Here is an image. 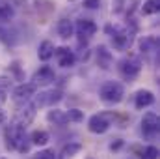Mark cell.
Returning <instances> with one entry per match:
<instances>
[{
    "label": "cell",
    "instance_id": "obj_1",
    "mask_svg": "<svg viewBox=\"0 0 160 159\" xmlns=\"http://www.w3.org/2000/svg\"><path fill=\"white\" fill-rule=\"evenodd\" d=\"M106 32L112 34V45L118 51H128L130 45L134 43V34L136 28H128V26H106Z\"/></svg>",
    "mask_w": 160,
    "mask_h": 159
},
{
    "label": "cell",
    "instance_id": "obj_2",
    "mask_svg": "<svg viewBox=\"0 0 160 159\" xmlns=\"http://www.w3.org/2000/svg\"><path fill=\"white\" fill-rule=\"evenodd\" d=\"M99 96L104 103H110V105H116L121 103L123 97H125V88L119 80H106L101 90H99Z\"/></svg>",
    "mask_w": 160,
    "mask_h": 159
},
{
    "label": "cell",
    "instance_id": "obj_3",
    "mask_svg": "<svg viewBox=\"0 0 160 159\" xmlns=\"http://www.w3.org/2000/svg\"><path fill=\"white\" fill-rule=\"evenodd\" d=\"M36 109H38V107H36L34 103H24V105L15 112L13 123L26 129V125H30V123L34 122V118H36Z\"/></svg>",
    "mask_w": 160,
    "mask_h": 159
},
{
    "label": "cell",
    "instance_id": "obj_4",
    "mask_svg": "<svg viewBox=\"0 0 160 159\" xmlns=\"http://www.w3.org/2000/svg\"><path fill=\"white\" fill-rule=\"evenodd\" d=\"M119 71H121V75H123L125 79H134V77H138L140 71H142V62H140V58L128 56V58L121 60Z\"/></svg>",
    "mask_w": 160,
    "mask_h": 159
},
{
    "label": "cell",
    "instance_id": "obj_5",
    "mask_svg": "<svg viewBox=\"0 0 160 159\" xmlns=\"http://www.w3.org/2000/svg\"><path fill=\"white\" fill-rule=\"evenodd\" d=\"M38 86L34 82H21L19 86L13 88V99L17 103H28L34 96H36Z\"/></svg>",
    "mask_w": 160,
    "mask_h": 159
},
{
    "label": "cell",
    "instance_id": "obj_6",
    "mask_svg": "<svg viewBox=\"0 0 160 159\" xmlns=\"http://www.w3.org/2000/svg\"><path fill=\"white\" fill-rule=\"evenodd\" d=\"M110 120L106 114H93L91 118L88 120V129L91 131V133H95V135H102V133H106L108 129H110Z\"/></svg>",
    "mask_w": 160,
    "mask_h": 159
},
{
    "label": "cell",
    "instance_id": "obj_7",
    "mask_svg": "<svg viewBox=\"0 0 160 159\" xmlns=\"http://www.w3.org/2000/svg\"><path fill=\"white\" fill-rule=\"evenodd\" d=\"M6 148H9V150H15L17 148V144H19V140L26 135V129L24 127H21V125H15V123H11L8 129H6Z\"/></svg>",
    "mask_w": 160,
    "mask_h": 159
},
{
    "label": "cell",
    "instance_id": "obj_8",
    "mask_svg": "<svg viewBox=\"0 0 160 159\" xmlns=\"http://www.w3.org/2000/svg\"><path fill=\"white\" fill-rule=\"evenodd\" d=\"M62 101V92L60 90H45L39 92V96H36V101L34 105L39 107V105H48V107H54L56 103Z\"/></svg>",
    "mask_w": 160,
    "mask_h": 159
},
{
    "label": "cell",
    "instance_id": "obj_9",
    "mask_svg": "<svg viewBox=\"0 0 160 159\" xmlns=\"http://www.w3.org/2000/svg\"><path fill=\"white\" fill-rule=\"evenodd\" d=\"M54 79H56V73L50 66H41L34 73V84L36 86H48L50 82H54Z\"/></svg>",
    "mask_w": 160,
    "mask_h": 159
},
{
    "label": "cell",
    "instance_id": "obj_10",
    "mask_svg": "<svg viewBox=\"0 0 160 159\" xmlns=\"http://www.w3.org/2000/svg\"><path fill=\"white\" fill-rule=\"evenodd\" d=\"M75 32L80 36V40H88V38L95 36L97 25L91 19H80V21H77V25H75Z\"/></svg>",
    "mask_w": 160,
    "mask_h": 159
},
{
    "label": "cell",
    "instance_id": "obj_11",
    "mask_svg": "<svg viewBox=\"0 0 160 159\" xmlns=\"http://www.w3.org/2000/svg\"><path fill=\"white\" fill-rule=\"evenodd\" d=\"M142 131L147 137H155L158 133V116L155 112H145L142 118Z\"/></svg>",
    "mask_w": 160,
    "mask_h": 159
},
{
    "label": "cell",
    "instance_id": "obj_12",
    "mask_svg": "<svg viewBox=\"0 0 160 159\" xmlns=\"http://www.w3.org/2000/svg\"><path fill=\"white\" fill-rule=\"evenodd\" d=\"M54 56L58 58V64L62 68H73L77 62V54L73 51H69L67 47H58L54 49Z\"/></svg>",
    "mask_w": 160,
    "mask_h": 159
},
{
    "label": "cell",
    "instance_id": "obj_13",
    "mask_svg": "<svg viewBox=\"0 0 160 159\" xmlns=\"http://www.w3.org/2000/svg\"><path fill=\"white\" fill-rule=\"evenodd\" d=\"M155 103V94L151 90H138L136 96H134V105L136 109H145V107H151Z\"/></svg>",
    "mask_w": 160,
    "mask_h": 159
},
{
    "label": "cell",
    "instance_id": "obj_14",
    "mask_svg": "<svg viewBox=\"0 0 160 159\" xmlns=\"http://www.w3.org/2000/svg\"><path fill=\"white\" fill-rule=\"evenodd\" d=\"M112 52L108 51V47H104V45H99L97 47V64L102 68V69H110V66H112Z\"/></svg>",
    "mask_w": 160,
    "mask_h": 159
},
{
    "label": "cell",
    "instance_id": "obj_15",
    "mask_svg": "<svg viewBox=\"0 0 160 159\" xmlns=\"http://www.w3.org/2000/svg\"><path fill=\"white\" fill-rule=\"evenodd\" d=\"M54 43L50 40H45L39 43V49H38V56H39L41 62H48L52 56H54Z\"/></svg>",
    "mask_w": 160,
    "mask_h": 159
},
{
    "label": "cell",
    "instance_id": "obj_16",
    "mask_svg": "<svg viewBox=\"0 0 160 159\" xmlns=\"http://www.w3.org/2000/svg\"><path fill=\"white\" fill-rule=\"evenodd\" d=\"M158 51V40L153 36H145L140 40V52L142 54H151Z\"/></svg>",
    "mask_w": 160,
    "mask_h": 159
},
{
    "label": "cell",
    "instance_id": "obj_17",
    "mask_svg": "<svg viewBox=\"0 0 160 159\" xmlns=\"http://www.w3.org/2000/svg\"><path fill=\"white\" fill-rule=\"evenodd\" d=\"M73 32H75L73 21L71 19H60V23H58V36L63 38V40H69L73 36Z\"/></svg>",
    "mask_w": 160,
    "mask_h": 159
},
{
    "label": "cell",
    "instance_id": "obj_18",
    "mask_svg": "<svg viewBox=\"0 0 160 159\" xmlns=\"http://www.w3.org/2000/svg\"><path fill=\"white\" fill-rule=\"evenodd\" d=\"M47 120L54 125H65L69 120H67V112L65 111H60V109H52L47 112Z\"/></svg>",
    "mask_w": 160,
    "mask_h": 159
},
{
    "label": "cell",
    "instance_id": "obj_19",
    "mask_svg": "<svg viewBox=\"0 0 160 159\" xmlns=\"http://www.w3.org/2000/svg\"><path fill=\"white\" fill-rule=\"evenodd\" d=\"M80 150H82V144H80V142H67V144L62 148L60 157H56V159H71V157H75Z\"/></svg>",
    "mask_w": 160,
    "mask_h": 159
},
{
    "label": "cell",
    "instance_id": "obj_20",
    "mask_svg": "<svg viewBox=\"0 0 160 159\" xmlns=\"http://www.w3.org/2000/svg\"><path fill=\"white\" fill-rule=\"evenodd\" d=\"M48 140H50V135H48L45 129H36V131L30 135V142L36 144V146H45Z\"/></svg>",
    "mask_w": 160,
    "mask_h": 159
},
{
    "label": "cell",
    "instance_id": "obj_21",
    "mask_svg": "<svg viewBox=\"0 0 160 159\" xmlns=\"http://www.w3.org/2000/svg\"><path fill=\"white\" fill-rule=\"evenodd\" d=\"M158 8L160 0H145L142 6V13L143 15H155V13H158Z\"/></svg>",
    "mask_w": 160,
    "mask_h": 159
},
{
    "label": "cell",
    "instance_id": "obj_22",
    "mask_svg": "<svg viewBox=\"0 0 160 159\" xmlns=\"http://www.w3.org/2000/svg\"><path fill=\"white\" fill-rule=\"evenodd\" d=\"M13 15H15V9H13L11 4H0V21H2V23L11 21Z\"/></svg>",
    "mask_w": 160,
    "mask_h": 159
},
{
    "label": "cell",
    "instance_id": "obj_23",
    "mask_svg": "<svg viewBox=\"0 0 160 159\" xmlns=\"http://www.w3.org/2000/svg\"><path fill=\"white\" fill-rule=\"evenodd\" d=\"M67 120H69V122H82V120H84V112L78 111V109H71V111L67 112Z\"/></svg>",
    "mask_w": 160,
    "mask_h": 159
},
{
    "label": "cell",
    "instance_id": "obj_24",
    "mask_svg": "<svg viewBox=\"0 0 160 159\" xmlns=\"http://www.w3.org/2000/svg\"><path fill=\"white\" fill-rule=\"evenodd\" d=\"M34 159H56V154H54V150H50V148H47V150H41L38 152Z\"/></svg>",
    "mask_w": 160,
    "mask_h": 159
},
{
    "label": "cell",
    "instance_id": "obj_25",
    "mask_svg": "<svg viewBox=\"0 0 160 159\" xmlns=\"http://www.w3.org/2000/svg\"><path fill=\"white\" fill-rule=\"evenodd\" d=\"M143 157L145 159H157L158 157V148L157 146H147L143 150Z\"/></svg>",
    "mask_w": 160,
    "mask_h": 159
},
{
    "label": "cell",
    "instance_id": "obj_26",
    "mask_svg": "<svg viewBox=\"0 0 160 159\" xmlns=\"http://www.w3.org/2000/svg\"><path fill=\"white\" fill-rule=\"evenodd\" d=\"M9 86H11V77H8V75H0V92H8L9 90Z\"/></svg>",
    "mask_w": 160,
    "mask_h": 159
},
{
    "label": "cell",
    "instance_id": "obj_27",
    "mask_svg": "<svg viewBox=\"0 0 160 159\" xmlns=\"http://www.w3.org/2000/svg\"><path fill=\"white\" fill-rule=\"evenodd\" d=\"M84 6L88 9H97L101 6V0H84Z\"/></svg>",
    "mask_w": 160,
    "mask_h": 159
},
{
    "label": "cell",
    "instance_id": "obj_28",
    "mask_svg": "<svg viewBox=\"0 0 160 159\" xmlns=\"http://www.w3.org/2000/svg\"><path fill=\"white\" fill-rule=\"evenodd\" d=\"M121 146H123V140H116V142L110 144V150H119Z\"/></svg>",
    "mask_w": 160,
    "mask_h": 159
},
{
    "label": "cell",
    "instance_id": "obj_29",
    "mask_svg": "<svg viewBox=\"0 0 160 159\" xmlns=\"http://www.w3.org/2000/svg\"><path fill=\"white\" fill-rule=\"evenodd\" d=\"M4 120H6V114H4V111H2V109H0V123H2V122H4Z\"/></svg>",
    "mask_w": 160,
    "mask_h": 159
},
{
    "label": "cell",
    "instance_id": "obj_30",
    "mask_svg": "<svg viewBox=\"0 0 160 159\" xmlns=\"http://www.w3.org/2000/svg\"><path fill=\"white\" fill-rule=\"evenodd\" d=\"M0 159H6V157H0Z\"/></svg>",
    "mask_w": 160,
    "mask_h": 159
},
{
    "label": "cell",
    "instance_id": "obj_31",
    "mask_svg": "<svg viewBox=\"0 0 160 159\" xmlns=\"http://www.w3.org/2000/svg\"><path fill=\"white\" fill-rule=\"evenodd\" d=\"M71 2H75V0H71Z\"/></svg>",
    "mask_w": 160,
    "mask_h": 159
},
{
    "label": "cell",
    "instance_id": "obj_32",
    "mask_svg": "<svg viewBox=\"0 0 160 159\" xmlns=\"http://www.w3.org/2000/svg\"><path fill=\"white\" fill-rule=\"evenodd\" d=\"M89 159H91V157H89Z\"/></svg>",
    "mask_w": 160,
    "mask_h": 159
}]
</instances>
